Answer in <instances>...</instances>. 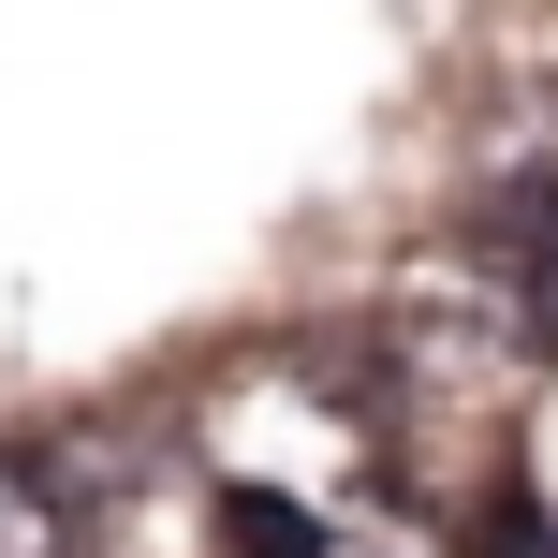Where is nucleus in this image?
Returning <instances> with one entry per match:
<instances>
[{"label": "nucleus", "instance_id": "obj_1", "mask_svg": "<svg viewBox=\"0 0 558 558\" xmlns=\"http://www.w3.org/2000/svg\"><path fill=\"white\" fill-rule=\"evenodd\" d=\"M0 558H88V514L59 485V456H0Z\"/></svg>", "mask_w": 558, "mask_h": 558}, {"label": "nucleus", "instance_id": "obj_2", "mask_svg": "<svg viewBox=\"0 0 558 558\" xmlns=\"http://www.w3.org/2000/svg\"><path fill=\"white\" fill-rule=\"evenodd\" d=\"M221 530H235V558H338V544H324V514H308V500H279V485H235V500H221Z\"/></svg>", "mask_w": 558, "mask_h": 558}, {"label": "nucleus", "instance_id": "obj_3", "mask_svg": "<svg viewBox=\"0 0 558 558\" xmlns=\"http://www.w3.org/2000/svg\"><path fill=\"white\" fill-rule=\"evenodd\" d=\"M500 558H558V530H544V514H530V500H514V514H500Z\"/></svg>", "mask_w": 558, "mask_h": 558}]
</instances>
